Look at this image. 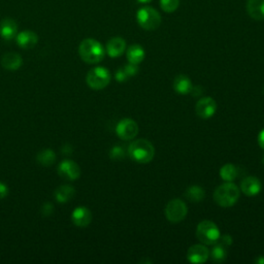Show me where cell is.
Listing matches in <instances>:
<instances>
[{
    "label": "cell",
    "mask_w": 264,
    "mask_h": 264,
    "mask_svg": "<svg viewBox=\"0 0 264 264\" xmlns=\"http://www.w3.org/2000/svg\"><path fill=\"white\" fill-rule=\"evenodd\" d=\"M241 195V189L232 182H225L216 188L214 192V200L221 208L233 207Z\"/></svg>",
    "instance_id": "cell-2"
},
{
    "label": "cell",
    "mask_w": 264,
    "mask_h": 264,
    "mask_svg": "<svg viewBox=\"0 0 264 264\" xmlns=\"http://www.w3.org/2000/svg\"><path fill=\"white\" fill-rule=\"evenodd\" d=\"M193 85L191 80L185 74H179L173 80V89L178 94L186 95L190 94L192 91Z\"/></svg>",
    "instance_id": "cell-17"
},
{
    "label": "cell",
    "mask_w": 264,
    "mask_h": 264,
    "mask_svg": "<svg viewBox=\"0 0 264 264\" xmlns=\"http://www.w3.org/2000/svg\"><path fill=\"white\" fill-rule=\"evenodd\" d=\"M126 50V42L122 37H112L106 44V53L111 58L121 56Z\"/></svg>",
    "instance_id": "cell-13"
},
{
    "label": "cell",
    "mask_w": 264,
    "mask_h": 264,
    "mask_svg": "<svg viewBox=\"0 0 264 264\" xmlns=\"http://www.w3.org/2000/svg\"><path fill=\"white\" fill-rule=\"evenodd\" d=\"M55 159H56V155L50 149L43 151V152H41L39 155H37V161L44 166L52 165L55 162Z\"/></svg>",
    "instance_id": "cell-25"
},
{
    "label": "cell",
    "mask_w": 264,
    "mask_h": 264,
    "mask_svg": "<svg viewBox=\"0 0 264 264\" xmlns=\"http://www.w3.org/2000/svg\"><path fill=\"white\" fill-rule=\"evenodd\" d=\"M210 258V250L203 244L193 245L187 251V260L190 263H206Z\"/></svg>",
    "instance_id": "cell-10"
},
{
    "label": "cell",
    "mask_w": 264,
    "mask_h": 264,
    "mask_svg": "<svg viewBox=\"0 0 264 264\" xmlns=\"http://www.w3.org/2000/svg\"><path fill=\"white\" fill-rule=\"evenodd\" d=\"M220 241H221V244H222L223 246H225L226 248L231 246V245H232V242H233V241H232V238H231L230 236H224V237L220 238Z\"/></svg>",
    "instance_id": "cell-30"
},
{
    "label": "cell",
    "mask_w": 264,
    "mask_h": 264,
    "mask_svg": "<svg viewBox=\"0 0 264 264\" xmlns=\"http://www.w3.org/2000/svg\"><path fill=\"white\" fill-rule=\"evenodd\" d=\"M145 57L144 50L139 45H132L127 50V60L131 64L138 65L143 61Z\"/></svg>",
    "instance_id": "cell-20"
},
{
    "label": "cell",
    "mask_w": 264,
    "mask_h": 264,
    "mask_svg": "<svg viewBox=\"0 0 264 264\" xmlns=\"http://www.w3.org/2000/svg\"><path fill=\"white\" fill-rule=\"evenodd\" d=\"M87 84L93 90H102L110 82V73L104 67H94L87 74Z\"/></svg>",
    "instance_id": "cell-6"
},
{
    "label": "cell",
    "mask_w": 264,
    "mask_h": 264,
    "mask_svg": "<svg viewBox=\"0 0 264 264\" xmlns=\"http://www.w3.org/2000/svg\"><path fill=\"white\" fill-rule=\"evenodd\" d=\"M16 41L17 44L23 48V49H31L33 47L36 46L37 42H39V36L36 35V33L26 30V31H22L19 34H17L16 36Z\"/></svg>",
    "instance_id": "cell-14"
},
{
    "label": "cell",
    "mask_w": 264,
    "mask_h": 264,
    "mask_svg": "<svg viewBox=\"0 0 264 264\" xmlns=\"http://www.w3.org/2000/svg\"><path fill=\"white\" fill-rule=\"evenodd\" d=\"M262 162L264 163V155H263V158H262Z\"/></svg>",
    "instance_id": "cell-36"
},
{
    "label": "cell",
    "mask_w": 264,
    "mask_h": 264,
    "mask_svg": "<svg viewBox=\"0 0 264 264\" xmlns=\"http://www.w3.org/2000/svg\"><path fill=\"white\" fill-rule=\"evenodd\" d=\"M18 25L13 19H5L0 22V36L6 41H11L17 36Z\"/></svg>",
    "instance_id": "cell-16"
},
{
    "label": "cell",
    "mask_w": 264,
    "mask_h": 264,
    "mask_svg": "<svg viewBox=\"0 0 264 264\" xmlns=\"http://www.w3.org/2000/svg\"><path fill=\"white\" fill-rule=\"evenodd\" d=\"M247 12L256 21H264V0H248Z\"/></svg>",
    "instance_id": "cell-18"
},
{
    "label": "cell",
    "mask_w": 264,
    "mask_h": 264,
    "mask_svg": "<svg viewBox=\"0 0 264 264\" xmlns=\"http://www.w3.org/2000/svg\"><path fill=\"white\" fill-rule=\"evenodd\" d=\"M239 169L231 163L224 164L220 169V177L225 182H233L238 178Z\"/></svg>",
    "instance_id": "cell-22"
},
{
    "label": "cell",
    "mask_w": 264,
    "mask_h": 264,
    "mask_svg": "<svg viewBox=\"0 0 264 264\" xmlns=\"http://www.w3.org/2000/svg\"><path fill=\"white\" fill-rule=\"evenodd\" d=\"M58 171L59 174L67 180L73 181V180H77L80 178L81 175V168L80 166L71 161V160H65L63 161L59 167H58Z\"/></svg>",
    "instance_id": "cell-12"
},
{
    "label": "cell",
    "mask_w": 264,
    "mask_h": 264,
    "mask_svg": "<svg viewBox=\"0 0 264 264\" xmlns=\"http://www.w3.org/2000/svg\"><path fill=\"white\" fill-rule=\"evenodd\" d=\"M137 23L141 28L148 31L156 30L161 25V16L153 8L143 7L136 14Z\"/></svg>",
    "instance_id": "cell-5"
},
{
    "label": "cell",
    "mask_w": 264,
    "mask_h": 264,
    "mask_svg": "<svg viewBox=\"0 0 264 264\" xmlns=\"http://www.w3.org/2000/svg\"><path fill=\"white\" fill-rule=\"evenodd\" d=\"M180 5V0H160V7L165 13H173Z\"/></svg>",
    "instance_id": "cell-26"
},
{
    "label": "cell",
    "mask_w": 264,
    "mask_h": 264,
    "mask_svg": "<svg viewBox=\"0 0 264 264\" xmlns=\"http://www.w3.org/2000/svg\"><path fill=\"white\" fill-rule=\"evenodd\" d=\"M139 3H142V4H148L150 2H152V0H138Z\"/></svg>",
    "instance_id": "cell-35"
},
{
    "label": "cell",
    "mask_w": 264,
    "mask_h": 264,
    "mask_svg": "<svg viewBox=\"0 0 264 264\" xmlns=\"http://www.w3.org/2000/svg\"><path fill=\"white\" fill-rule=\"evenodd\" d=\"M124 70H125V72L127 73V75H128L129 78H130V77H134V75H136V74L138 73V67H137V65L131 64V63L125 65Z\"/></svg>",
    "instance_id": "cell-28"
},
{
    "label": "cell",
    "mask_w": 264,
    "mask_h": 264,
    "mask_svg": "<svg viewBox=\"0 0 264 264\" xmlns=\"http://www.w3.org/2000/svg\"><path fill=\"white\" fill-rule=\"evenodd\" d=\"M124 157V151L121 146H115L110 151V158L112 159H120Z\"/></svg>",
    "instance_id": "cell-27"
},
{
    "label": "cell",
    "mask_w": 264,
    "mask_h": 264,
    "mask_svg": "<svg viewBox=\"0 0 264 264\" xmlns=\"http://www.w3.org/2000/svg\"><path fill=\"white\" fill-rule=\"evenodd\" d=\"M255 262L257 264H264V256H259Z\"/></svg>",
    "instance_id": "cell-34"
},
{
    "label": "cell",
    "mask_w": 264,
    "mask_h": 264,
    "mask_svg": "<svg viewBox=\"0 0 264 264\" xmlns=\"http://www.w3.org/2000/svg\"><path fill=\"white\" fill-rule=\"evenodd\" d=\"M258 144L261 149L264 150V129H262L258 134Z\"/></svg>",
    "instance_id": "cell-33"
},
{
    "label": "cell",
    "mask_w": 264,
    "mask_h": 264,
    "mask_svg": "<svg viewBox=\"0 0 264 264\" xmlns=\"http://www.w3.org/2000/svg\"><path fill=\"white\" fill-rule=\"evenodd\" d=\"M43 213L45 216H51L53 213V206L51 203H46L43 207Z\"/></svg>",
    "instance_id": "cell-31"
},
{
    "label": "cell",
    "mask_w": 264,
    "mask_h": 264,
    "mask_svg": "<svg viewBox=\"0 0 264 264\" xmlns=\"http://www.w3.org/2000/svg\"><path fill=\"white\" fill-rule=\"evenodd\" d=\"M8 193H9V191H8L7 186L3 183H0V199L5 198L8 195Z\"/></svg>",
    "instance_id": "cell-32"
},
{
    "label": "cell",
    "mask_w": 264,
    "mask_h": 264,
    "mask_svg": "<svg viewBox=\"0 0 264 264\" xmlns=\"http://www.w3.org/2000/svg\"><path fill=\"white\" fill-rule=\"evenodd\" d=\"M79 53L81 58L89 64L99 63L105 55L102 45L93 39L84 40L79 47Z\"/></svg>",
    "instance_id": "cell-3"
},
{
    "label": "cell",
    "mask_w": 264,
    "mask_h": 264,
    "mask_svg": "<svg viewBox=\"0 0 264 264\" xmlns=\"http://www.w3.org/2000/svg\"><path fill=\"white\" fill-rule=\"evenodd\" d=\"M185 197L192 202H199L204 199L206 192L199 186H191L186 190Z\"/></svg>",
    "instance_id": "cell-21"
},
{
    "label": "cell",
    "mask_w": 264,
    "mask_h": 264,
    "mask_svg": "<svg viewBox=\"0 0 264 264\" xmlns=\"http://www.w3.org/2000/svg\"><path fill=\"white\" fill-rule=\"evenodd\" d=\"M214 248L210 251V257L211 259L216 263L224 262L226 257H227V251H226V247L223 246L221 243H217L213 245Z\"/></svg>",
    "instance_id": "cell-23"
},
{
    "label": "cell",
    "mask_w": 264,
    "mask_h": 264,
    "mask_svg": "<svg viewBox=\"0 0 264 264\" xmlns=\"http://www.w3.org/2000/svg\"><path fill=\"white\" fill-rule=\"evenodd\" d=\"M128 155L133 161L139 164H146L154 159L155 148L148 139L139 138L131 141L128 146Z\"/></svg>",
    "instance_id": "cell-1"
},
{
    "label": "cell",
    "mask_w": 264,
    "mask_h": 264,
    "mask_svg": "<svg viewBox=\"0 0 264 264\" xmlns=\"http://www.w3.org/2000/svg\"><path fill=\"white\" fill-rule=\"evenodd\" d=\"M196 237L201 244L206 246H213L220 241L221 233L219 227L213 221L204 220L197 226Z\"/></svg>",
    "instance_id": "cell-4"
},
{
    "label": "cell",
    "mask_w": 264,
    "mask_h": 264,
    "mask_svg": "<svg viewBox=\"0 0 264 264\" xmlns=\"http://www.w3.org/2000/svg\"><path fill=\"white\" fill-rule=\"evenodd\" d=\"M92 221L91 212L84 207L75 209L72 213V222L79 227H86Z\"/></svg>",
    "instance_id": "cell-15"
},
{
    "label": "cell",
    "mask_w": 264,
    "mask_h": 264,
    "mask_svg": "<svg viewBox=\"0 0 264 264\" xmlns=\"http://www.w3.org/2000/svg\"><path fill=\"white\" fill-rule=\"evenodd\" d=\"M262 190V184L256 177H247L241 183V191L249 196L253 197L258 195Z\"/></svg>",
    "instance_id": "cell-11"
},
{
    "label": "cell",
    "mask_w": 264,
    "mask_h": 264,
    "mask_svg": "<svg viewBox=\"0 0 264 264\" xmlns=\"http://www.w3.org/2000/svg\"><path fill=\"white\" fill-rule=\"evenodd\" d=\"M23 63L22 57L14 52L7 53L2 58V65L9 70H16L21 67Z\"/></svg>",
    "instance_id": "cell-19"
},
{
    "label": "cell",
    "mask_w": 264,
    "mask_h": 264,
    "mask_svg": "<svg viewBox=\"0 0 264 264\" xmlns=\"http://www.w3.org/2000/svg\"><path fill=\"white\" fill-rule=\"evenodd\" d=\"M128 78H129V77L127 75V73L125 72L124 68H121V69H119V70L116 72V80H117L118 82H120V83L125 82Z\"/></svg>",
    "instance_id": "cell-29"
},
{
    "label": "cell",
    "mask_w": 264,
    "mask_h": 264,
    "mask_svg": "<svg viewBox=\"0 0 264 264\" xmlns=\"http://www.w3.org/2000/svg\"><path fill=\"white\" fill-rule=\"evenodd\" d=\"M164 213L167 221L172 224H177L186 218L188 214V208L182 199L174 198L166 204Z\"/></svg>",
    "instance_id": "cell-7"
},
{
    "label": "cell",
    "mask_w": 264,
    "mask_h": 264,
    "mask_svg": "<svg viewBox=\"0 0 264 264\" xmlns=\"http://www.w3.org/2000/svg\"><path fill=\"white\" fill-rule=\"evenodd\" d=\"M73 195H74V189L71 186H66V185L58 188L55 192L56 199L62 203L70 200Z\"/></svg>",
    "instance_id": "cell-24"
},
{
    "label": "cell",
    "mask_w": 264,
    "mask_h": 264,
    "mask_svg": "<svg viewBox=\"0 0 264 264\" xmlns=\"http://www.w3.org/2000/svg\"><path fill=\"white\" fill-rule=\"evenodd\" d=\"M217 102L214 98L202 97L197 101L195 105V111L199 118L207 120L215 116L217 112Z\"/></svg>",
    "instance_id": "cell-9"
},
{
    "label": "cell",
    "mask_w": 264,
    "mask_h": 264,
    "mask_svg": "<svg viewBox=\"0 0 264 264\" xmlns=\"http://www.w3.org/2000/svg\"><path fill=\"white\" fill-rule=\"evenodd\" d=\"M116 133L123 140H133L138 134V125L132 119H123L117 124Z\"/></svg>",
    "instance_id": "cell-8"
}]
</instances>
